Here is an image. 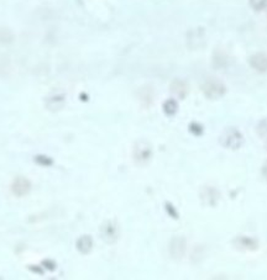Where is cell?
<instances>
[{
	"instance_id": "obj_1",
	"label": "cell",
	"mask_w": 267,
	"mask_h": 280,
	"mask_svg": "<svg viewBox=\"0 0 267 280\" xmlns=\"http://www.w3.org/2000/svg\"><path fill=\"white\" fill-rule=\"evenodd\" d=\"M219 142L224 148L236 151L243 146L244 136L236 127H226L219 136Z\"/></svg>"
},
{
	"instance_id": "obj_2",
	"label": "cell",
	"mask_w": 267,
	"mask_h": 280,
	"mask_svg": "<svg viewBox=\"0 0 267 280\" xmlns=\"http://www.w3.org/2000/svg\"><path fill=\"white\" fill-rule=\"evenodd\" d=\"M132 157H134V162L138 166H147L152 158V148H151L150 143L146 142V141H139L134 147Z\"/></svg>"
},
{
	"instance_id": "obj_3",
	"label": "cell",
	"mask_w": 267,
	"mask_h": 280,
	"mask_svg": "<svg viewBox=\"0 0 267 280\" xmlns=\"http://www.w3.org/2000/svg\"><path fill=\"white\" fill-rule=\"evenodd\" d=\"M202 90H203L204 95L206 98L212 99V100H217V99L224 96V94L226 93V87L220 80L215 79V78H210V79H206L204 82Z\"/></svg>"
},
{
	"instance_id": "obj_4",
	"label": "cell",
	"mask_w": 267,
	"mask_h": 280,
	"mask_svg": "<svg viewBox=\"0 0 267 280\" xmlns=\"http://www.w3.org/2000/svg\"><path fill=\"white\" fill-rule=\"evenodd\" d=\"M119 225H118V222L115 220H108L106 222H104L103 226L101 227L102 238L108 244L115 243L118 238H119Z\"/></svg>"
},
{
	"instance_id": "obj_5",
	"label": "cell",
	"mask_w": 267,
	"mask_h": 280,
	"mask_svg": "<svg viewBox=\"0 0 267 280\" xmlns=\"http://www.w3.org/2000/svg\"><path fill=\"white\" fill-rule=\"evenodd\" d=\"M233 246L241 252H255L259 249V241L249 236H238L234 238Z\"/></svg>"
},
{
	"instance_id": "obj_6",
	"label": "cell",
	"mask_w": 267,
	"mask_h": 280,
	"mask_svg": "<svg viewBox=\"0 0 267 280\" xmlns=\"http://www.w3.org/2000/svg\"><path fill=\"white\" fill-rule=\"evenodd\" d=\"M185 240L183 237H175L169 244V253L175 259H181L185 256Z\"/></svg>"
},
{
	"instance_id": "obj_7",
	"label": "cell",
	"mask_w": 267,
	"mask_h": 280,
	"mask_svg": "<svg viewBox=\"0 0 267 280\" xmlns=\"http://www.w3.org/2000/svg\"><path fill=\"white\" fill-rule=\"evenodd\" d=\"M30 187L31 185H30V182L26 178L19 177L11 184V191L16 196H24L30 191Z\"/></svg>"
},
{
	"instance_id": "obj_8",
	"label": "cell",
	"mask_w": 267,
	"mask_h": 280,
	"mask_svg": "<svg viewBox=\"0 0 267 280\" xmlns=\"http://www.w3.org/2000/svg\"><path fill=\"white\" fill-rule=\"evenodd\" d=\"M249 63L255 71L260 72V73H265L267 72V55L266 53H255L250 57Z\"/></svg>"
},
{
	"instance_id": "obj_9",
	"label": "cell",
	"mask_w": 267,
	"mask_h": 280,
	"mask_svg": "<svg viewBox=\"0 0 267 280\" xmlns=\"http://www.w3.org/2000/svg\"><path fill=\"white\" fill-rule=\"evenodd\" d=\"M202 200H203V203L205 204V205H209V206H215L218 203V200H219V193H218L217 190H215L213 187H208V188L203 189L202 190Z\"/></svg>"
},
{
	"instance_id": "obj_10",
	"label": "cell",
	"mask_w": 267,
	"mask_h": 280,
	"mask_svg": "<svg viewBox=\"0 0 267 280\" xmlns=\"http://www.w3.org/2000/svg\"><path fill=\"white\" fill-rule=\"evenodd\" d=\"M93 248V240L90 236L85 235L78 238L77 241V249L82 254H88Z\"/></svg>"
},
{
	"instance_id": "obj_11",
	"label": "cell",
	"mask_w": 267,
	"mask_h": 280,
	"mask_svg": "<svg viewBox=\"0 0 267 280\" xmlns=\"http://www.w3.org/2000/svg\"><path fill=\"white\" fill-rule=\"evenodd\" d=\"M256 133L261 138L267 140V119H262L256 126Z\"/></svg>"
},
{
	"instance_id": "obj_12",
	"label": "cell",
	"mask_w": 267,
	"mask_h": 280,
	"mask_svg": "<svg viewBox=\"0 0 267 280\" xmlns=\"http://www.w3.org/2000/svg\"><path fill=\"white\" fill-rule=\"evenodd\" d=\"M173 92L177 94V95H180L181 98H185V94H187V85L185 84L183 82H175V84H173Z\"/></svg>"
},
{
	"instance_id": "obj_13",
	"label": "cell",
	"mask_w": 267,
	"mask_h": 280,
	"mask_svg": "<svg viewBox=\"0 0 267 280\" xmlns=\"http://www.w3.org/2000/svg\"><path fill=\"white\" fill-rule=\"evenodd\" d=\"M250 6L255 11H264L267 9V0H250Z\"/></svg>"
},
{
	"instance_id": "obj_14",
	"label": "cell",
	"mask_w": 267,
	"mask_h": 280,
	"mask_svg": "<svg viewBox=\"0 0 267 280\" xmlns=\"http://www.w3.org/2000/svg\"><path fill=\"white\" fill-rule=\"evenodd\" d=\"M164 112H166L167 115L176 114V111H177V103H176L175 100L166 101L164 105Z\"/></svg>"
},
{
	"instance_id": "obj_15",
	"label": "cell",
	"mask_w": 267,
	"mask_h": 280,
	"mask_svg": "<svg viewBox=\"0 0 267 280\" xmlns=\"http://www.w3.org/2000/svg\"><path fill=\"white\" fill-rule=\"evenodd\" d=\"M261 173H262V177L265 178V180H267V162H265V164L262 166Z\"/></svg>"
},
{
	"instance_id": "obj_16",
	"label": "cell",
	"mask_w": 267,
	"mask_h": 280,
	"mask_svg": "<svg viewBox=\"0 0 267 280\" xmlns=\"http://www.w3.org/2000/svg\"><path fill=\"white\" fill-rule=\"evenodd\" d=\"M265 148H266V151H267V141H266V143H265Z\"/></svg>"
}]
</instances>
